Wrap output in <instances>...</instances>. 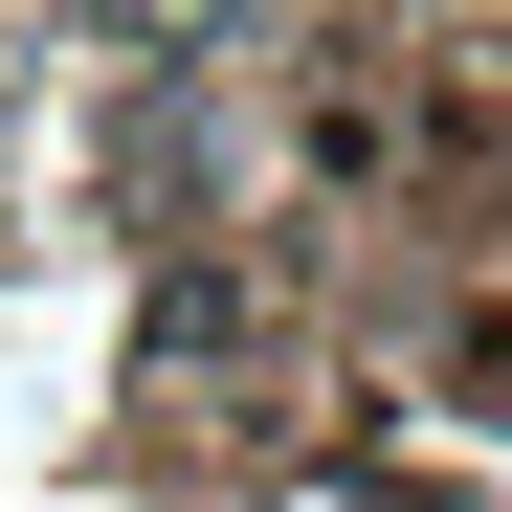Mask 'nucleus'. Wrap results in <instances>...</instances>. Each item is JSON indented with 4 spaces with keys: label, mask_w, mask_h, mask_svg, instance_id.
I'll use <instances>...</instances> for the list:
<instances>
[{
    "label": "nucleus",
    "mask_w": 512,
    "mask_h": 512,
    "mask_svg": "<svg viewBox=\"0 0 512 512\" xmlns=\"http://www.w3.org/2000/svg\"><path fill=\"white\" fill-rule=\"evenodd\" d=\"M156 357L223 379V357H245V290H223V268H179V290H156Z\"/></svg>",
    "instance_id": "nucleus-1"
}]
</instances>
